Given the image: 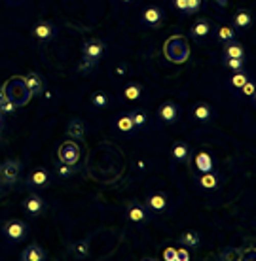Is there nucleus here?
Listing matches in <instances>:
<instances>
[{
    "mask_svg": "<svg viewBox=\"0 0 256 261\" xmlns=\"http://www.w3.org/2000/svg\"><path fill=\"white\" fill-rule=\"evenodd\" d=\"M164 21V10L159 6H148L143 12V23L146 27H159Z\"/></svg>",
    "mask_w": 256,
    "mask_h": 261,
    "instance_id": "obj_8",
    "label": "nucleus"
},
{
    "mask_svg": "<svg viewBox=\"0 0 256 261\" xmlns=\"http://www.w3.org/2000/svg\"><path fill=\"white\" fill-rule=\"evenodd\" d=\"M217 38H218V42H224V44H228V42H231V40H236V31H234V27H230V25L218 27Z\"/></svg>",
    "mask_w": 256,
    "mask_h": 261,
    "instance_id": "obj_23",
    "label": "nucleus"
},
{
    "mask_svg": "<svg viewBox=\"0 0 256 261\" xmlns=\"http://www.w3.org/2000/svg\"><path fill=\"white\" fill-rule=\"evenodd\" d=\"M25 80V85H27V91H29V95L31 97H34V95H38L42 89H44V80H42V76L40 74H36V72H31Z\"/></svg>",
    "mask_w": 256,
    "mask_h": 261,
    "instance_id": "obj_10",
    "label": "nucleus"
},
{
    "mask_svg": "<svg viewBox=\"0 0 256 261\" xmlns=\"http://www.w3.org/2000/svg\"><path fill=\"white\" fill-rule=\"evenodd\" d=\"M237 257H241L239 254H234L231 250H226L222 255H220V259H237Z\"/></svg>",
    "mask_w": 256,
    "mask_h": 261,
    "instance_id": "obj_40",
    "label": "nucleus"
},
{
    "mask_svg": "<svg viewBox=\"0 0 256 261\" xmlns=\"http://www.w3.org/2000/svg\"><path fill=\"white\" fill-rule=\"evenodd\" d=\"M57 174H59L61 178H68L74 174V165H65L61 163L59 167H57Z\"/></svg>",
    "mask_w": 256,
    "mask_h": 261,
    "instance_id": "obj_34",
    "label": "nucleus"
},
{
    "mask_svg": "<svg viewBox=\"0 0 256 261\" xmlns=\"http://www.w3.org/2000/svg\"><path fill=\"white\" fill-rule=\"evenodd\" d=\"M108 100H110V97L105 91H97L91 95V105L97 106V108H105L108 105Z\"/></svg>",
    "mask_w": 256,
    "mask_h": 261,
    "instance_id": "obj_30",
    "label": "nucleus"
},
{
    "mask_svg": "<svg viewBox=\"0 0 256 261\" xmlns=\"http://www.w3.org/2000/svg\"><path fill=\"white\" fill-rule=\"evenodd\" d=\"M95 65H97V61L89 59V57H84L82 63L78 65V72L80 74H89V72L95 70Z\"/></svg>",
    "mask_w": 256,
    "mask_h": 261,
    "instance_id": "obj_31",
    "label": "nucleus"
},
{
    "mask_svg": "<svg viewBox=\"0 0 256 261\" xmlns=\"http://www.w3.org/2000/svg\"><path fill=\"white\" fill-rule=\"evenodd\" d=\"M21 172V165L17 161H6L0 167V182L4 184H13L17 178H19Z\"/></svg>",
    "mask_w": 256,
    "mask_h": 261,
    "instance_id": "obj_4",
    "label": "nucleus"
},
{
    "mask_svg": "<svg viewBox=\"0 0 256 261\" xmlns=\"http://www.w3.org/2000/svg\"><path fill=\"white\" fill-rule=\"evenodd\" d=\"M196 167L199 172H209V170H213V167H215L213 157H211L207 151H199L196 155Z\"/></svg>",
    "mask_w": 256,
    "mask_h": 261,
    "instance_id": "obj_18",
    "label": "nucleus"
},
{
    "mask_svg": "<svg viewBox=\"0 0 256 261\" xmlns=\"http://www.w3.org/2000/svg\"><path fill=\"white\" fill-rule=\"evenodd\" d=\"M84 57H89V59L93 61H97L103 57V53H105V42L103 40H97V38H93V40H87L84 44Z\"/></svg>",
    "mask_w": 256,
    "mask_h": 261,
    "instance_id": "obj_7",
    "label": "nucleus"
},
{
    "mask_svg": "<svg viewBox=\"0 0 256 261\" xmlns=\"http://www.w3.org/2000/svg\"><path fill=\"white\" fill-rule=\"evenodd\" d=\"M188 44L186 40H182L180 36H175V38L167 40L165 44V57L175 63H182V61L188 59Z\"/></svg>",
    "mask_w": 256,
    "mask_h": 261,
    "instance_id": "obj_2",
    "label": "nucleus"
},
{
    "mask_svg": "<svg viewBox=\"0 0 256 261\" xmlns=\"http://www.w3.org/2000/svg\"><path fill=\"white\" fill-rule=\"evenodd\" d=\"M224 65L228 66L230 70H243V66H245V59H231V57H224Z\"/></svg>",
    "mask_w": 256,
    "mask_h": 261,
    "instance_id": "obj_32",
    "label": "nucleus"
},
{
    "mask_svg": "<svg viewBox=\"0 0 256 261\" xmlns=\"http://www.w3.org/2000/svg\"><path fill=\"white\" fill-rule=\"evenodd\" d=\"M211 33V21L209 19H199L196 21L190 29V34L194 38H205Z\"/></svg>",
    "mask_w": 256,
    "mask_h": 261,
    "instance_id": "obj_16",
    "label": "nucleus"
},
{
    "mask_svg": "<svg viewBox=\"0 0 256 261\" xmlns=\"http://www.w3.org/2000/svg\"><path fill=\"white\" fill-rule=\"evenodd\" d=\"M8 98V95H6V89H4V87H2V85H0V105H2V102H4V100H6Z\"/></svg>",
    "mask_w": 256,
    "mask_h": 261,
    "instance_id": "obj_42",
    "label": "nucleus"
},
{
    "mask_svg": "<svg viewBox=\"0 0 256 261\" xmlns=\"http://www.w3.org/2000/svg\"><path fill=\"white\" fill-rule=\"evenodd\" d=\"M164 259L167 261H177V248H167L164 252Z\"/></svg>",
    "mask_w": 256,
    "mask_h": 261,
    "instance_id": "obj_38",
    "label": "nucleus"
},
{
    "mask_svg": "<svg viewBox=\"0 0 256 261\" xmlns=\"http://www.w3.org/2000/svg\"><path fill=\"white\" fill-rule=\"evenodd\" d=\"M141 93H143V87H141V85L129 84L124 89V97L127 98V100H137V98L141 97Z\"/></svg>",
    "mask_w": 256,
    "mask_h": 261,
    "instance_id": "obj_27",
    "label": "nucleus"
},
{
    "mask_svg": "<svg viewBox=\"0 0 256 261\" xmlns=\"http://www.w3.org/2000/svg\"><path fill=\"white\" fill-rule=\"evenodd\" d=\"M116 127H118V130H122V133H131V130L135 129V125H133L131 116H129V114H127V116H122V118H118V121H116Z\"/></svg>",
    "mask_w": 256,
    "mask_h": 261,
    "instance_id": "obj_29",
    "label": "nucleus"
},
{
    "mask_svg": "<svg viewBox=\"0 0 256 261\" xmlns=\"http://www.w3.org/2000/svg\"><path fill=\"white\" fill-rule=\"evenodd\" d=\"M50 182V174H48L46 169H34L31 174H29V184L34 186V188H42Z\"/></svg>",
    "mask_w": 256,
    "mask_h": 261,
    "instance_id": "obj_15",
    "label": "nucleus"
},
{
    "mask_svg": "<svg viewBox=\"0 0 256 261\" xmlns=\"http://www.w3.org/2000/svg\"><path fill=\"white\" fill-rule=\"evenodd\" d=\"M71 254L78 259H85L89 255V242L87 241H78L71 244Z\"/></svg>",
    "mask_w": 256,
    "mask_h": 261,
    "instance_id": "obj_20",
    "label": "nucleus"
},
{
    "mask_svg": "<svg viewBox=\"0 0 256 261\" xmlns=\"http://www.w3.org/2000/svg\"><path fill=\"white\" fill-rule=\"evenodd\" d=\"M247 80H249V76H247L245 72L239 70V72H236V74L231 76L230 84H231V87H237V89H241V85H243L245 82H247Z\"/></svg>",
    "mask_w": 256,
    "mask_h": 261,
    "instance_id": "obj_33",
    "label": "nucleus"
},
{
    "mask_svg": "<svg viewBox=\"0 0 256 261\" xmlns=\"http://www.w3.org/2000/svg\"><path fill=\"white\" fill-rule=\"evenodd\" d=\"M127 218L135 223H143V222H146L148 214H146V208L143 206V204H138V202H131V204H129V208H127Z\"/></svg>",
    "mask_w": 256,
    "mask_h": 261,
    "instance_id": "obj_14",
    "label": "nucleus"
},
{
    "mask_svg": "<svg viewBox=\"0 0 256 261\" xmlns=\"http://www.w3.org/2000/svg\"><path fill=\"white\" fill-rule=\"evenodd\" d=\"M31 34H33L36 40H40V42H50V40H53V36H55V27H53L52 23H48V21H38V23L33 27Z\"/></svg>",
    "mask_w": 256,
    "mask_h": 261,
    "instance_id": "obj_6",
    "label": "nucleus"
},
{
    "mask_svg": "<svg viewBox=\"0 0 256 261\" xmlns=\"http://www.w3.org/2000/svg\"><path fill=\"white\" fill-rule=\"evenodd\" d=\"M122 2H133V0H122Z\"/></svg>",
    "mask_w": 256,
    "mask_h": 261,
    "instance_id": "obj_44",
    "label": "nucleus"
},
{
    "mask_svg": "<svg viewBox=\"0 0 256 261\" xmlns=\"http://www.w3.org/2000/svg\"><path fill=\"white\" fill-rule=\"evenodd\" d=\"M0 129H2V119H0Z\"/></svg>",
    "mask_w": 256,
    "mask_h": 261,
    "instance_id": "obj_45",
    "label": "nucleus"
},
{
    "mask_svg": "<svg viewBox=\"0 0 256 261\" xmlns=\"http://www.w3.org/2000/svg\"><path fill=\"white\" fill-rule=\"evenodd\" d=\"M46 257L48 255H46V252H44V248L38 246V244H31V246L21 254V259L23 261H44Z\"/></svg>",
    "mask_w": 256,
    "mask_h": 261,
    "instance_id": "obj_13",
    "label": "nucleus"
},
{
    "mask_svg": "<svg viewBox=\"0 0 256 261\" xmlns=\"http://www.w3.org/2000/svg\"><path fill=\"white\" fill-rule=\"evenodd\" d=\"M66 135L71 138H74V140H82L85 135V121L84 119H78L74 118L71 119V123L66 125Z\"/></svg>",
    "mask_w": 256,
    "mask_h": 261,
    "instance_id": "obj_11",
    "label": "nucleus"
},
{
    "mask_svg": "<svg viewBox=\"0 0 256 261\" xmlns=\"http://www.w3.org/2000/svg\"><path fill=\"white\" fill-rule=\"evenodd\" d=\"M190 259V254L184 248H177V261H188Z\"/></svg>",
    "mask_w": 256,
    "mask_h": 261,
    "instance_id": "obj_39",
    "label": "nucleus"
},
{
    "mask_svg": "<svg viewBox=\"0 0 256 261\" xmlns=\"http://www.w3.org/2000/svg\"><path fill=\"white\" fill-rule=\"evenodd\" d=\"M201 8V0H186V13H194Z\"/></svg>",
    "mask_w": 256,
    "mask_h": 261,
    "instance_id": "obj_37",
    "label": "nucleus"
},
{
    "mask_svg": "<svg viewBox=\"0 0 256 261\" xmlns=\"http://www.w3.org/2000/svg\"><path fill=\"white\" fill-rule=\"evenodd\" d=\"M199 241H201V237H199V233H197V231H194V229H190V231H184L182 235L178 237V242H180L182 246H188V248H194V246H197V244H199Z\"/></svg>",
    "mask_w": 256,
    "mask_h": 261,
    "instance_id": "obj_19",
    "label": "nucleus"
},
{
    "mask_svg": "<svg viewBox=\"0 0 256 261\" xmlns=\"http://www.w3.org/2000/svg\"><path fill=\"white\" fill-rule=\"evenodd\" d=\"M197 184H199L203 190H217L218 188V176L213 172V170H209V172H203L201 176L197 178Z\"/></svg>",
    "mask_w": 256,
    "mask_h": 261,
    "instance_id": "obj_17",
    "label": "nucleus"
},
{
    "mask_svg": "<svg viewBox=\"0 0 256 261\" xmlns=\"http://www.w3.org/2000/svg\"><path fill=\"white\" fill-rule=\"evenodd\" d=\"M250 23H252V17H250V13L247 10H239L234 15V25L237 29H247V27H250Z\"/></svg>",
    "mask_w": 256,
    "mask_h": 261,
    "instance_id": "obj_24",
    "label": "nucleus"
},
{
    "mask_svg": "<svg viewBox=\"0 0 256 261\" xmlns=\"http://www.w3.org/2000/svg\"><path fill=\"white\" fill-rule=\"evenodd\" d=\"M131 121H133V125H135V129H141V127H145L146 125V121H148V116H146V112L145 110H133L131 114Z\"/></svg>",
    "mask_w": 256,
    "mask_h": 261,
    "instance_id": "obj_28",
    "label": "nucleus"
},
{
    "mask_svg": "<svg viewBox=\"0 0 256 261\" xmlns=\"http://www.w3.org/2000/svg\"><path fill=\"white\" fill-rule=\"evenodd\" d=\"M192 116L197 119V121H207V119L213 116V108L209 105H197L192 112Z\"/></svg>",
    "mask_w": 256,
    "mask_h": 261,
    "instance_id": "obj_25",
    "label": "nucleus"
},
{
    "mask_svg": "<svg viewBox=\"0 0 256 261\" xmlns=\"http://www.w3.org/2000/svg\"><path fill=\"white\" fill-rule=\"evenodd\" d=\"M146 204H148V208L150 210L159 212V210H165V206H167V199H165L161 193H154V195H150L148 199H146Z\"/></svg>",
    "mask_w": 256,
    "mask_h": 261,
    "instance_id": "obj_22",
    "label": "nucleus"
},
{
    "mask_svg": "<svg viewBox=\"0 0 256 261\" xmlns=\"http://www.w3.org/2000/svg\"><path fill=\"white\" fill-rule=\"evenodd\" d=\"M241 91H243V95L245 97H254V91H256V85H254V82H250V80H247L243 85H241Z\"/></svg>",
    "mask_w": 256,
    "mask_h": 261,
    "instance_id": "obj_35",
    "label": "nucleus"
},
{
    "mask_svg": "<svg viewBox=\"0 0 256 261\" xmlns=\"http://www.w3.org/2000/svg\"><path fill=\"white\" fill-rule=\"evenodd\" d=\"M116 72H118L120 76H122V74H125V66H124V65H118V68H116Z\"/></svg>",
    "mask_w": 256,
    "mask_h": 261,
    "instance_id": "obj_43",
    "label": "nucleus"
},
{
    "mask_svg": "<svg viewBox=\"0 0 256 261\" xmlns=\"http://www.w3.org/2000/svg\"><path fill=\"white\" fill-rule=\"evenodd\" d=\"M6 89V95L10 100H13L17 106H25L29 102V91H27V85H25V80L23 78H13L10 80V84L4 87Z\"/></svg>",
    "mask_w": 256,
    "mask_h": 261,
    "instance_id": "obj_1",
    "label": "nucleus"
},
{
    "mask_svg": "<svg viewBox=\"0 0 256 261\" xmlns=\"http://www.w3.org/2000/svg\"><path fill=\"white\" fill-rule=\"evenodd\" d=\"M15 108H17V105H15L13 100H10V98H6V100L0 105V112H2V114H13Z\"/></svg>",
    "mask_w": 256,
    "mask_h": 261,
    "instance_id": "obj_36",
    "label": "nucleus"
},
{
    "mask_svg": "<svg viewBox=\"0 0 256 261\" xmlns=\"http://www.w3.org/2000/svg\"><path fill=\"white\" fill-rule=\"evenodd\" d=\"M4 233L10 241H23L27 237V225L21 220H10L6 223V227H4Z\"/></svg>",
    "mask_w": 256,
    "mask_h": 261,
    "instance_id": "obj_5",
    "label": "nucleus"
},
{
    "mask_svg": "<svg viewBox=\"0 0 256 261\" xmlns=\"http://www.w3.org/2000/svg\"><path fill=\"white\" fill-rule=\"evenodd\" d=\"M188 155H190V148L184 142H177L173 146V157L177 161H188Z\"/></svg>",
    "mask_w": 256,
    "mask_h": 261,
    "instance_id": "obj_26",
    "label": "nucleus"
},
{
    "mask_svg": "<svg viewBox=\"0 0 256 261\" xmlns=\"http://www.w3.org/2000/svg\"><path fill=\"white\" fill-rule=\"evenodd\" d=\"M59 159L65 165H76L80 159V148L76 142H65L59 148Z\"/></svg>",
    "mask_w": 256,
    "mask_h": 261,
    "instance_id": "obj_3",
    "label": "nucleus"
},
{
    "mask_svg": "<svg viewBox=\"0 0 256 261\" xmlns=\"http://www.w3.org/2000/svg\"><path fill=\"white\" fill-rule=\"evenodd\" d=\"M224 51H226V57H231V59H245V49L241 44H237V42H228L226 47H224Z\"/></svg>",
    "mask_w": 256,
    "mask_h": 261,
    "instance_id": "obj_21",
    "label": "nucleus"
},
{
    "mask_svg": "<svg viewBox=\"0 0 256 261\" xmlns=\"http://www.w3.org/2000/svg\"><path fill=\"white\" fill-rule=\"evenodd\" d=\"M173 6L177 8L178 12H186V0H173Z\"/></svg>",
    "mask_w": 256,
    "mask_h": 261,
    "instance_id": "obj_41",
    "label": "nucleus"
},
{
    "mask_svg": "<svg viewBox=\"0 0 256 261\" xmlns=\"http://www.w3.org/2000/svg\"><path fill=\"white\" fill-rule=\"evenodd\" d=\"M158 116L161 121H165V123H173V121L178 118V106L175 105V102L167 100V102H164V105L159 106Z\"/></svg>",
    "mask_w": 256,
    "mask_h": 261,
    "instance_id": "obj_9",
    "label": "nucleus"
},
{
    "mask_svg": "<svg viewBox=\"0 0 256 261\" xmlns=\"http://www.w3.org/2000/svg\"><path fill=\"white\" fill-rule=\"evenodd\" d=\"M23 206H25L27 214L36 216V214H40V212L44 210V201H42V197H40V195L33 193V195H29V197L25 199V202H23Z\"/></svg>",
    "mask_w": 256,
    "mask_h": 261,
    "instance_id": "obj_12",
    "label": "nucleus"
}]
</instances>
